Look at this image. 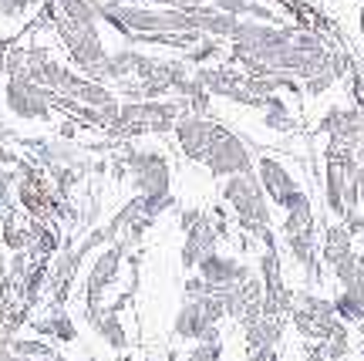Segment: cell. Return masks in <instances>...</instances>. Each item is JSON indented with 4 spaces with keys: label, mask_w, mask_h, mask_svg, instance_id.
Segmentation results:
<instances>
[{
    "label": "cell",
    "mask_w": 364,
    "mask_h": 361,
    "mask_svg": "<svg viewBox=\"0 0 364 361\" xmlns=\"http://www.w3.org/2000/svg\"><path fill=\"white\" fill-rule=\"evenodd\" d=\"M220 240H223V233H220V226H216L213 213H209L196 230L186 233V244H182V253H179L182 271H196L209 253H216V250H220Z\"/></svg>",
    "instance_id": "obj_10"
},
{
    "label": "cell",
    "mask_w": 364,
    "mask_h": 361,
    "mask_svg": "<svg viewBox=\"0 0 364 361\" xmlns=\"http://www.w3.org/2000/svg\"><path fill=\"white\" fill-rule=\"evenodd\" d=\"M216 11H223V14H230V17H247L250 14V4L253 0H209Z\"/></svg>",
    "instance_id": "obj_28"
},
{
    "label": "cell",
    "mask_w": 364,
    "mask_h": 361,
    "mask_svg": "<svg viewBox=\"0 0 364 361\" xmlns=\"http://www.w3.org/2000/svg\"><path fill=\"white\" fill-rule=\"evenodd\" d=\"M17 172H11V169H0V209H14V203H17Z\"/></svg>",
    "instance_id": "obj_23"
},
{
    "label": "cell",
    "mask_w": 364,
    "mask_h": 361,
    "mask_svg": "<svg viewBox=\"0 0 364 361\" xmlns=\"http://www.w3.org/2000/svg\"><path fill=\"white\" fill-rule=\"evenodd\" d=\"M351 176L344 172L338 155H327V166H324V206L334 219L344 216V189H348Z\"/></svg>",
    "instance_id": "obj_15"
},
{
    "label": "cell",
    "mask_w": 364,
    "mask_h": 361,
    "mask_svg": "<svg viewBox=\"0 0 364 361\" xmlns=\"http://www.w3.org/2000/svg\"><path fill=\"white\" fill-rule=\"evenodd\" d=\"M0 246L11 250V253L31 250V216H7L4 219V226H0Z\"/></svg>",
    "instance_id": "obj_17"
},
{
    "label": "cell",
    "mask_w": 364,
    "mask_h": 361,
    "mask_svg": "<svg viewBox=\"0 0 364 361\" xmlns=\"http://www.w3.org/2000/svg\"><path fill=\"white\" fill-rule=\"evenodd\" d=\"M358 108H361V112H364V98H361V102H358Z\"/></svg>",
    "instance_id": "obj_33"
},
{
    "label": "cell",
    "mask_w": 364,
    "mask_h": 361,
    "mask_svg": "<svg viewBox=\"0 0 364 361\" xmlns=\"http://www.w3.org/2000/svg\"><path fill=\"white\" fill-rule=\"evenodd\" d=\"M216 125H220V122H216L213 115H193V112L179 115L176 129H172L179 152L186 155L189 162H203V159H206V152H209V145H213Z\"/></svg>",
    "instance_id": "obj_8"
},
{
    "label": "cell",
    "mask_w": 364,
    "mask_h": 361,
    "mask_svg": "<svg viewBox=\"0 0 364 361\" xmlns=\"http://www.w3.org/2000/svg\"><path fill=\"white\" fill-rule=\"evenodd\" d=\"M361 4H364V0H361Z\"/></svg>",
    "instance_id": "obj_34"
},
{
    "label": "cell",
    "mask_w": 364,
    "mask_h": 361,
    "mask_svg": "<svg viewBox=\"0 0 364 361\" xmlns=\"http://www.w3.org/2000/svg\"><path fill=\"white\" fill-rule=\"evenodd\" d=\"M257 179H260L263 193H267V199H270V206H280L287 213V209H294L300 203V199H307V189L297 182V176L287 169V162H280L277 155H267L260 152L257 155Z\"/></svg>",
    "instance_id": "obj_6"
},
{
    "label": "cell",
    "mask_w": 364,
    "mask_h": 361,
    "mask_svg": "<svg viewBox=\"0 0 364 361\" xmlns=\"http://www.w3.org/2000/svg\"><path fill=\"white\" fill-rule=\"evenodd\" d=\"M257 155H260V142H253L247 132L220 122V125H216V135H213V145H209L206 159H203V166H206L213 176L230 179V176L253 172Z\"/></svg>",
    "instance_id": "obj_3"
},
{
    "label": "cell",
    "mask_w": 364,
    "mask_h": 361,
    "mask_svg": "<svg viewBox=\"0 0 364 361\" xmlns=\"http://www.w3.org/2000/svg\"><path fill=\"white\" fill-rule=\"evenodd\" d=\"M115 162L125 166L132 176V189L135 196H162L172 193V162L162 149H145L135 142H122L115 152Z\"/></svg>",
    "instance_id": "obj_2"
},
{
    "label": "cell",
    "mask_w": 364,
    "mask_h": 361,
    "mask_svg": "<svg viewBox=\"0 0 364 361\" xmlns=\"http://www.w3.org/2000/svg\"><path fill=\"white\" fill-rule=\"evenodd\" d=\"M189 17H193V27L199 31V34H206V38H216V41H226V44H230V38H233L236 24H240V17H230V14L216 11L213 4H203V7L189 11Z\"/></svg>",
    "instance_id": "obj_13"
},
{
    "label": "cell",
    "mask_w": 364,
    "mask_h": 361,
    "mask_svg": "<svg viewBox=\"0 0 364 361\" xmlns=\"http://www.w3.org/2000/svg\"><path fill=\"white\" fill-rule=\"evenodd\" d=\"M169 209H176V196L172 193H162V196H142V213L152 223H156L162 213H169Z\"/></svg>",
    "instance_id": "obj_22"
},
{
    "label": "cell",
    "mask_w": 364,
    "mask_h": 361,
    "mask_svg": "<svg viewBox=\"0 0 364 361\" xmlns=\"http://www.w3.org/2000/svg\"><path fill=\"white\" fill-rule=\"evenodd\" d=\"M142 61V48H118V51H108V61H105V85H118L125 78H135V68Z\"/></svg>",
    "instance_id": "obj_16"
},
{
    "label": "cell",
    "mask_w": 364,
    "mask_h": 361,
    "mask_svg": "<svg viewBox=\"0 0 364 361\" xmlns=\"http://www.w3.org/2000/svg\"><path fill=\"white\" fill-rule=\"evenodd\" d=\"M196 273H199L213 291H220V287H233V284H240V281H247V277H253L257 271L250 267L247 260L236 257V253L216 250V253H209V257L196 267Z\"/></svg>",
    "instance_id": "obj_9"
},
{
    "label": "cell",
    "mask_w": 364,
    "mask_h": 361,
    "mask_svg": "<svg viewBox=\"0 0 364 361\" xmlns=\"http://www.w3.org/2000/svg\"><path fill=\"white\" fill-rule=\"evenodd\" d=\"M122 263H125V253H122L115 244L98 250V257H95L88 277H85V284H81V291H85V310L105 308V294L118 284Z\"/></svg>",
    "instance_id": "obj_7"
},
{
    "label": "cell",
    "mask_w": 364,
    "mask_h": 361,
    "mask_svg": "<svg viewBox=\"0 0 364 361\" xmlns=\"http://www.w3.org/2000/svg\"><path fill=\"white\" fill-rule=\"evenodd\" d=\"M226 318L220 297H182V308L172 318V335L179 341H223L220 338V321Z\"/></svg>",
    "instance_id": "obj_4"
},
{
    "label": "cell",
    "mask_w": 364,
    "mask_h": 361,
    "mask_svg": "<svg viewBox=\"0 0 364 361\" xmlns=\"http://www.w3.org/2000/svg\"><path fill=\"white\" fill-rule=\"evenodd\" d=\"M341 115H344V105H331V108L324 112V118L317 122V135H327V139H331L341 125Z\"/></svg>",
    "instance_id": "obj_26"
},
{
    "label": "cell",
    "mask_w": 364,
    "mask_h": 361,
    "mask_svg": "<svg viewBox=\"0 0 364 361\" xmlns=\"http://www.w3.org/2000/svg\"><path fill=\"white\" fill-rule=\"evenodd\" d=\"M206 294H213V287H209L199 273H196V277H189V281H186V287H182V297H206Z\"/></svg>",
    "instance_id": "obj_29"
},
{
    "label": "cell",
    "mask_w": 364,
    "mask_h": 361,
    "mask_svg": "<svg viewBox=\"0 0 364 361\" xmlns=\"http://www.w3.org/2000/svg\"><path fill=\"white\" fill-rule=\"evenodd\" d=\"M317 253H321V263H324L327 271L331 267H338L341 260H348L354 253V236L348 233L344 223H331L324 226V236H321V246H317Z\"/></svg>",
    "instance_id": "obj_14"
},
{
    "label": "cell",
    "mask_w": 364,
    "mask_h": 361,
    "mask_svg": "<svg viewBox=\"0 0 364 361\" xmlns=\"http://www.w3.org/2000/svg\"><path fill=\"white\" fill-rule=\"evenodd\" d=\"M11 351L14 355H24V358H41V361H51L58 358V348H54L48 338H14L11 341Z\"/></svg>",
    "instance_id": "obj_20"
},
{
    "label": "cell",
    "mask_w": 364,
    "mask_h": 361,
    "mask_svg": "<svg viewBox=\"0 0 364 361\" xmlns=\"http://www.w3.org/2000/svg\"><path fill=\"white\" fill-rule=\"evenodd\" d=\"M4 105L21 122H51L58 115L54 112V95L44 91L38 81H31L27 75H14L4 81Z\"/></svg>",
    "instance_id": "obj_5"
},
{
    "label": "cell",
    "mask_w": 364,
    "mask_h": 361,
    "mask_svg": "<svg viewBox=\"0 0 364 361\" xmlns=\"http://www.w3.org/2000/svg\"><path fill=\"white\" fill-rule=\"evenodd\" d=\"M220 358H223V341H199L182 361H220Z\"/></svg>",
    "instance_id": "obj_25"
},
{
    "label": "cell",
    "mask_w": 364,
    "mask_h": 361,
    "mask_svg": "<svg viewBox=\"0 0 364 361\" xmlns=\"http://www.w3.org/2000/svg\"><path fill=\"white\" fill-rule=\"evenodd\" d=\"M321 348V355H324V361H341L351 355V331H348V324L338 321L331 331H327V338L317 345Z\"/></svg>",
    "instance_id": "obj_18"
},
{
    "label": "cell",
    "mask_w": 364,
    "mask_h": 361,
    "mask_svg": "<svg viewBox=\"0 0 364 361\" xmlns=\"http://www.w3.org/2000/svg\"><path fill=\"white\" fill-rule=\"evenodd\" d=\"M243 335H247L250 351H277L280 338H284V318H270V314H257L243 321Z\"/></svg>",
    "instance_id": "obj_12"
},
{
    "label": "cell",
    "mask_w": 364,
    "mask_h": 361,
    "mask_svg": "<svg viewBox=\"0 0 364 361\" xmlns=\"http://www.w3.org/2000/svg\"><path fill=\"white\" fill-rule=\"evenodd\" d=\"M287 244V253L294 257V263L297 267H311V263H317L321 260V253H317V240H314V233H297V236H284Z\"/></svg>",
    "instance_id": "obj_19"
},
{
    "label": "cell",
    "mask_w": 364,
    "mask_h": 361,
    "mask_svg": "<svg viewBox=\"0 0 364 361\" xmlns=\"http://www.w3.org/2000/svg\"><path fill=\"white\" fill-rule=\"evenodd\" d=\"M354 182H358V193H361V206H364V166L358 169V176H354Z\"/></svg>",
    "instance_id": "obj_31"
},
{
    "label": "cell",
    "mask_w": 364,
    "mask_h": 361,
    "mask_svg": "<svg viewBox=\"0 0 364 361\" xmlns=\"http://www.w3.org/2000/svg\"><path fill=\"white\" fill-rule=\"evenodd\" d=\"M166 361H182V358H179V351L169 348V351H166Z\"/></svg>",
    "instance_id": "obj_32"
},
{
    "label": "cell",
    "mask_w": 364,
    "mask_h": 361,
    "mask_svg": "<svg viewBox=\"0 0 364 361\" xmlns=\"http://www.w3.org/2000/svg\"><path fill=\"white\" fill-rule=\"evenodd\" d=\"M209 213L203 206H186V209H179V230L182 233H189V230H196L203 219H206Z\"/></svg>",
    "instance_id": "obj_27"
},
{
    "label": "cell",
    "mask_w": 364,
    "mask_h": 361,
    "mask_svg": "<svg viewBox=\"0 0 364 361\" xmlns=\"http://www.w3.org/2000/svg\"><path fill=\"white\" fill-rule=\"evenodd\" d=\"M334 310H338V321H344V324H361L364 321V300L348 294V291H341V294L334 297Z\"/></svg>",
    "instance_id": "obj_21"
},
{
    "label": "cell",
    "mask_w": 364,
    "mask_h": 361,
    "mask_svg": "<svg viewBox=\"0 0 364 361\" xmlns=\"http://www.w3.org/2000/svg\"><path fill=\"white\" fill-rule=\"evenodd\" d=\"M31 331H34L38 338L54 341V345H71V341L78 338V324H75V318H71L65 308L48 304V314L38 318V321H31Z\"/></svg>",
    "instance_id": "obj_11"
},
{
    "label": "cell",
    "mask_w": 364,
    "mask_h": 361,
    "mask_svg": "<svg viewBox=\"0 0 364 361\" xmlns=\"http://www.w3.org/2000/svg\"><path fill=\"white\" fill-rule=\"evenodd\" d=\"M338 81H341V78L334 75V71L314 75V78H307V81H304V95H307V98H321V95H324V91H331Z\"/></svg>",
    "instance_id": "obj_24"
},
{
    "label": "cell",
    "mask_w": 364,
    "mask_h": 361,
    "mask_svg": "<svg viewBox=\"0 0 364 361\" xmlns=\"http://www.w3.org/2000/svg\"><path fill=\"white\" fill-rule=\"evenodd\" d=\"M11 139H17V135H14V132L4 125V118H0V142H11Z\"/></svg>",
    "instance_id": "obj_30"
},
{
    "label": "cell",
    "mask_w": 364,
    "mask_h": 361,
    "mask_svg": "<svg viewBox=\"0 0 364 361\" xmlns=\"http://www.w3.org/2000/svg\"><path fill=\"white\" fill-rule=\"evenodd\" d=\"M223 199H226V206L233 209L236 223H240V230L247 236L263 244V250H280L277 230H273V206L267 193H263L260 179H257V169L243 172V176H230L223 182Z\"/></svg>",
    "instance_id": "obj_1"
}]
</instances>
